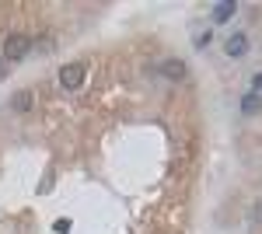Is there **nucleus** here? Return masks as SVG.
<instances>
[{
	"label": "nucleus",
	"instance_id": "nucleus-1",
	"mask_svg": "<svg viewBox=\"0 0 262 234\" xmlns=\"http://www.w3.org/2000/svg\"><path fill=\"white\" fill-rule=\"evenodd\" d=\"M28 53H32V39H28V35L14 32V35L4 39V59H25Z\"/></svg>",
	"mask_w": 262,
	"mask_h": 234
},
{
	"label": "nucleus",
	"instance_id": "nucleus-2",
	"mask_svg": "<svg viewBox=\"0 0 262 234\" xmlns=\"http://www.w3.org/2000/svg\"><path fill=\"white\" fill-rule=\"evenodd\" d=\"M84 77H88V67L84 63H67L60 70V84L67 88V91H74V88H81Z\"/></svg>",
	"mask_w": 262,
	"mask_h": 234
},
{
	"label": "nucleus",
	"instance_id": "nucleus-3",
	"mask_svg": "<svg viewBox=\"0 0 262 234\" xmlns=\"http://www.w3.org/2000/svg\"><path fill=\"white\" fill-rule=\"evenodd\" d=\"M224 49H227V56H245V49H248V35H245V32H234V35L227 39Z\"/></svg>",
	"mask_w": 262,
	"mask_h": 234
},
{
	"label": "nucleus",
	"instance_id": "nucleus-4",
	"mask_svg": "<svg viewBox=\"0 0 262 234\" xmlns=\"http://www.w3.org/2000/svg\"><path fill=\"white\" fill-rule=\"evenodd\" d=\"M231 14H238V4H234V0H221V4H213V21H227Z\"/></svg>",
	"mask_w": 262,
	"mask_h": 234
},
{
	"label": "nucleus",
	"instance_id": "nucleus-5",
	"mask_svg": "<svg viewBox=\"0 0 262 234\" xmlns=\"http://www.w3.org/2000/svg\"><path fill=\"white\" fill-rule=\"evenodd\" d=\"M161 74H164V77H171V80H182V77H185V63H182V59H164Z\"/></svg>",
	"mask_w": 262,
	"mask_h": 234
},
{
	"label": "nucleus",
	"instance_id": "nucleus-6",
	"mask_svg": "<svg viewBox=\"0 0 262 234\" xmlns=\"http://www.w3.org/2000/svg\"><path fill=\"white\" fill-rule=\"evenodd\" d=\"M242 112H245V116H259V112H262V98L255 95V91L242 98Z\"/></svg>",
	"mask_w": 262,
	"mask_h": 234
},
{
	"label": "nucleus",
	"instance_id": "nucleus-7",
	"mask_svg": "<svg viewBox=\"0 0 262 234\" xmlns=\"http://www.w3.org/2000/svg\"><path fill=\"white\" fill-rule=\"evenodd\" d=\"M14 109H18V112H28V109H32V91H18V95H14Z\"/></svg>",
	"mask_w": 262,
	"mask_h": 234
},
{
	"label": "nucleus",
	"instance_id": "nucleus-8",
	"mask_svg": "<svg viewBox=\"0 0 262 234\" xmlns=\"http://www.w3.org/2000/svg\"><path fill=\"white\" fill-rule=\"evenodd\" d=\"M53 231H56V234H67V231H70V220H56V224H53Z\"/></svg>",
	"mask_w": 262,
	"mask_h": 234
},
{
	"label": "nucleus",
	"instance_id": "nucleus-9",
	"mask_svg": "<svg viewBox=\"0 0 262 234\" xmlns=\"http://www.w3.org/2000/svg\"><path fill=\"white\" fill-rule=\"evenodd\" d=\"M206 42H210V32H200V35H196V49H203Z\"/></svg>",
	"mask_w": 262,
	"mask_h": 234
},
{
	"label": "nucleus",
	"instance_id": "nucleus-10",
	"mask_svg": "<svg viewBox=\"0 0 262 234\" xmlns=\"http://www.w3.org/2000/svg\"><path fill=\"white\" fill-rule=\"evenodd\" d=\"M252 84H255V95H259V91H262V74H255V80H252Z\"/></svg>",
	"mask_w": 262,
	"mask_h": 234
},
{
	"label": "nucleus",
	"instance_id": "nucleus-11",
	"mask_svg": "<svg viewBox=\"0 0 262 234\" xmlns=\"http://www.w3.org/2000/svg\"><path fill=\"white\" fill-rule=\"evenodd\" d=\"M0 74H4V53H0Z\"/></svg>",
	"mask_w": 262,
	"mask_h": 234
}]
</instances>
